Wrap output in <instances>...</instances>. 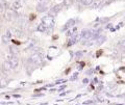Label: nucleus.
Listing matches in <instances>:
<instances>
[{
  "label": "nucleus",
  "instance_id": "obj_1",
  "mask_svg": "<svg viewBox=\"0 0 125 105\" xmlns=\"http://www.w3.org/2000/svg\"><path fill=\"white\" fill-rule=\"evenodd\" d=\"M50 5H51V2H50L49 0H43L42 2H40L37 5V10L39 13H44V11L50 10L49 9Z\"/></svg>",
  "mask_w": 125,
  "mask_h": 105
},
{
  "label": "nucleus",
  "instance_id": "obj_2",
  "mask_svg": "<svg viewBox=\"0 0 125 105\" xmlns=\"http://www.w3.org/2000/svg\"><path fill=\"white\" fill-rule=\"evenodd\" d=\"M43 60V53L42 52H37V53H33L31 57L29 58V61L32 63L34 65H40Z\"/></svg>",
  "mask_w": 125,
  "mask_h": 105
},
{
  "label": "nucleus",
  "instance_id": "obj_3",
  "mask_svg": "<svg viewBox=\"0 0 125 105\" xmlns=\"http://www.w3.org/2000/svg\"><path fill=\"white\" fill-rule=\"evenodd\" d=\"M42 23L47 27V28H52V27L54 26V24H55V21H54L53 17H51V16H46V17H43Z\"/></svg>",
  "mask_w": 125,
  "mask_h": 105
},
{
  "label": "nucleus",
  "instance_id": "obj_4",
  "mask_svg": "<svg viewBox=\"0 0 125 105\" xmlns=\"http://www.w3.org/2000/svg\"><path fill=\"white\" fill-rule=\"evenodd\" d=\"M17 17H18L17 11L14 10H11V9L6 10L5 14H4V18L6 19L7 21H13V20H15V19L17 18Z\"/></svg>",
  "mask_w": 125,
  "mask_h": 105
},
{
  "label": "nucleus",
  "instance_id": "obj_5",
  "mask_svg": "<svg viewBox=\"0 0 125 105\" xmlns=\"http://www.w3.org/2000/svg\"><path fill=\"white\" fill-rule=\"evenodd\" d=\"M93 37H94V32L92 31V30H90V29H83V31H81V33H80V38H83V40H84V41L92 40Z\"/></svg>",
  "mask_w": 125,
  "mask_h": 105
},
{
  "label": "nucleus",
  "instance_id": "obj_6",
  "mask_svg": "<svg viewBox=\"0 0 125 105\" xmlns=\"http://www.w3.org/2000/svg\"><path fill=\"white\" fill-rule=\"evenodd\" d=\"M7 60L10 61V64L11 65V68L13 69H17L19 67V58L16 55H10Z\"/></svg>",
  "mask_w": 125,
  "mask_h": 105
},
{
  "label": "nucleus",
  "instance_id": "obj_7",
  "mask_svg": "<svg viewBox=\"0 0 125 105\" xmlns=\"http://www.w3.org/2000/svg\"><path fill=\"white\" fill-rule=\"evenodd\" d=\"M62 4H57V5H54L52 7H50V10L48 11L49 16H51V17L56 16V15L58 14V11L62 10Z\"/></svg>",
  "mask_w": 125,
  "mask_h": 105
},
{
  "label": "nucleus",
  "instance_id": "obj_8",
  "mask_svg": "<svg viewBox=\"0 0 125 105\" xmlns=\"http://www.w3.org/2000/svg\"><path fill=\"white\" fill-rule=\"evenodd\" d=\"M11 31H10V29H9V30H6L5 31V33L2 36V43L3 44H9L10 43V38H11Z\"/></svg>",
  "mask_w": 125,
  "mask_h": 105
},
{
  "label": "nucleus",
  "instance_id": "obj_9",
  "mask_svg": "<svg viewBox=\"0 0 125 105\" xmlns=\"http://www.w3.org/2000/svg\"><path fill=\"white\" fill-rule=\"evenodd\" d=\"M11 69H13V68H11V65L10 64L9 60L3 61V64H2V71L3 72H10Z\"/></svg>",
  "mask_w": 125,
  "mask_h": 105
},
{
  "label": "nucleus",
  "instance_id": "obj_10",
  "mask_svg": "<svg viewBox=\"0 0 125 105\" xmlns=\"http://www.w3.org/2000/svg\"><path fill=\"white\" fill-rule=\"evenodd\" d=\"M22 9V4H21V2L19 1V0H16V1H14L13 3H11V10H21Z\"/></svg>",
  "mask_w": 125,
  "mask_h": 105
},
{
  "label": "nucleus",
  "instance_id": "obj_11",
  "mask_svg": "<svg viewBox=\"0 0 125 105\" xmlns=\"http://www.w3.org/2000/svg\"><path fill=\"white\" fill-rule=\"evenodd\" d=\"M10 31H11V34H13V36H15V37H21V36H22V30L19 29V28H16V27L11 28Z\"/></svg>",
  "mask_w": 125,
  "mask_h": 105
},
{
  "label": "nucleus",
  "instance_id": "obj_12",
  "mask_svg": "<svg viewBox=\"0 0 125 105\" xmlns=\"http://www.w3.org/2000/svg\"><path fill=\"white\" fill-rule=\"evenodd\" d=\"M10 83V79L7 78H1L0 79V88H4L6 87Z\"/></svg>",
  "mask_w": 125,
  "mask_h": 105
},
{
  "label": "nucleus",
  "instance_id": "obj_13",
  "mask_svg": "<svg viewBox=\"0 0 125 105\" xmlns=\"http://www.w3.org/2000/svg\"><path fill=\"white\" fill-rule=\"evenodd\" d=\"M102 3H103L102 0H96V1H94L92 3L91 6H92V9H99V7L102 6Z\"/></svg>",
  "mask_w": 125,
  "mask_h": 105
},
{
  "label": "nucleus",
  "instance_id": "obj_14",
  "mask_svg": "<svg viewBox=\"0 0 125 105\" xmlns=\"http://www.w3.org/2000/svg\"><path fill=\"white\" fill-rule=\"evenodd\" d=\"M74 24H75V20H74V19H71V20H69L67 23H66V25L64 26V30L70 28V27H72Z\"/></svg>",
  "mask_w": 125,
  "mask_h": 105
},
{
  "label": "nucleus",
  "instance_id": "obj_15",
  "mask_svg": "<svg viewBox=\"0 0 125 105\" xmlns=\"http://www.w3.org/2000/svg\"><path fill=\"white\" fill-rule=\"evenodd\" d=\"M10 51L11 53V55H17V54L20 52V50H19L17 47H15V46H10Z\"/></svg>",
  "mask_w": 125,
  "mask_h": 105
},
{
  "label": "nucleus",
  "instance_id": "obj_16",
  "mask_svg": "<svg viewBox=\"0 0 125 105\" xmlns=\"http://www.w3.org/2000/svg\"><path fill=\"white\" fill-rule=\"evenodd\" d=\"M118 47L122 52H125V40H122L118 43Z\"/></svg>",
  "mask_w": 125,
  "mask_h": 105
},
{
  "label": "nucleus",
  "instance_id": "obj_17",
  "mask_svg": "<svg viewBox=\"0 0 125 105\" xmlns=\"http://www.w3.org/2000/svg\"><path fill=\"white\" fill-rule=\"evenodd\" d=\"M46 30H47V27L44 24H43V23H41V24L38 26V31H40V32H46Z\"/></svg>",
  "mask_w": 125,
  "mask_h": 105
},
{
  "label": "nucleus",
  "instance_id": "obj_18",
  "mask_svg": "<svg viewBox=\"0 0 125 105\" xmlns=\"http://www.w3.org/2000/svg\"><path fill=\"white\" fill-rule=\"evenodd\" d=\"M62 4L64 6H66V7H69V6H71L73 4V0H64Z\"/></svg>",
  "mask_w": 125,
  "mask_h": 105
},
{
  "label": "nucleus",
  "instance_id": "obj_19",
  "mask_svg": "<svg viewBox=\"0 0 125 105\" xmlns=\"http://www.w3.org/2000/svg\"><path fill=\"white\" fill-rule=\"evenodd\" d=\"M94 2V0H83V4H84V5H92V3Z\"/></svg>",
  "mask_w": 125,
  "mask_h": 105
},
{
  "label": "nucleus",
  "instance_id": "obj_20",
  "mask_svg": "<svg viewBox=\"0 0 125 105\" xmlns=\"http://www.w3.org/2000/svg\"><path fill=\"white\" fill-rule=\"evenodd\" d=\"M104 41H105V38H104V37H101V38H98V42H96V44H97V45H100V44H102Z\"/></svg>",
  "mask_w": 125,
  "mask_h": 105
},
{
  "label": "nucleus",
  "instance_id": "obj_21",
  "mask_svg": "<svg viewBox=\"0 0 125 105\" xmlns=\"http://www.w3.org/2000/svg\"><path fill=\"white\" fill-rule=\"evenodd\" d=\"M4 10H5V7H4V5H3V3L0 2V13H3Z\"/></svg>",
  "mask_w": 125,
  "mask_h": 105
},
{
  "label": "nucleus",
  "instance_id": "obj_22",
  "mask_svg": "<svg viewBox=\"0 0 125 105\" xmlns=\"http://www.w3.org/2000/svg\"><path fill=\"white\" fill-rule=\"evenodd\" d=\"M113 1H115V0H107V2L109 3V2H113Z\"/></svg>",
  "mask_w": 125,
  "mask_h": 105
},
{
  "label": "nucleus",
  "instance_id": "obj_23",
  "mask_svg": "<svg viewBox=\"0 0 125 105\" xmlns=\"http://www.w3.org/2000/svg\"><path fill=\"white\" fill-rule=\"evenodd\" d=\"M77 2H83V0H76Z\"/></svg>",
  "mask_w": 125,
  "mask_h": 105
},
{
  "label": "nucleus",
  "instance_id": "obj_24",
  "mask_svg": "<svg viewBox=\"0 0 125 105\" xmlns=\"http://www.w3.org/2000/svg\"><path fill=\"white\" fill-rule=\"evenodd\" d=\"M122 97H125V94H124V95H122Z\"/></svg>",
  "mask_w": 125,
  "mask_h": 105
},
{
  "label": "nucleus",
  "instance_id": "obj_25",
  "mask_svg": "<svg viewBox=\"0 0 125 105\" xmlns=\"http://www.w3.org/2000/svg\"><path fill=\"white\" fill-rule=\"evenodd\" d=\"M0 72H1V69H0Z\"/></svg>",
  "mask_w": 125,
  "mask_h": 105
}]
</instances>
